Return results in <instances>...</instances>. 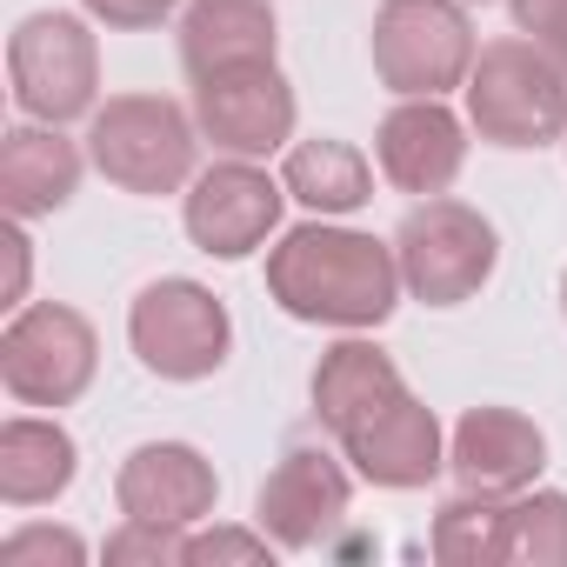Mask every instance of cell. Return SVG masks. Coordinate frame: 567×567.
<instances>
[{
  "instance_id": "obj_22",
  "label": "cell",
  "mask_w": 567,
  "mask_h": 567,
  "mask_svg": "<svg viewBox=\"0 0 567 567\" xmlns=\"http://www.w3.org/2000/svg\"><path fill=\"white\" fill-rule=\"evenodd\" d=\"M507 560L567 567V494L560 487H527L507 501Z\"/></svg>"
},
{
  "instance_id": "obj_24",
  "label": "cell",
  "mask_w": 567,
  "mask_h": 567,
  "mask_svg": "<svg viewBox=\"0 0 567 567\" xmlns=\"http://www.w3.org/2000/svg\"><path fill=\"white\" fill-rule=\"evenodd\" d=\"M0 560L8 567H34V560H61V567H81L87 560V540L68 534V527H21L0 540Z\"/></svg>"
},
{
  "instance_id": "obj_16",
  "label": "cell",
  "mask_w": 567,
  "mask_h": 567,
  "mask_svg": "<svg viewBox=\"0 0 567 567\" xmlns=\"http://www.w3.org/2000/svg\"><path fill=\"white\" fill-rule=\"evenodd\" d=\"M401 394H408V381H401L394 354H381V348L361 341V334L334 341V348L321 354V368H315V421H321L334 441H348L361 421H374V414L394 408Z\"/></svg>"
},
{
  "instance_id": "obj_12",
  "label": "cell",
  "mask_w": 567,
  "mask_h": 567,
  "mask_svg": "<svg viewBox=\"0 0 567 567\" xmlns=\"http://www.w3.org/2000/svg\"><path fill=\"white\" fill-rule=\"evenodd\" d=\"M374 167L388 174V187L434 200L461 181L467 167V121L447 101H401L381 127H374Z\"/></svg>"
},
{
  "instance_id": "obj_29",
  "label": "cell",
  "mask_w": 567,
  "mask_h": 567,
  "mask_svg": "<svg viewBox=\"0 0 567 567\" xmlns=\"http://www.w3.org/2000/svg\"><path fill=\"white\" fill-rule=\"evenodd\" d=\"M560 315H567V274H560Z\"/></svg>"
},
{
  "instance_id": "obj_8",
  "label": "cell",
  "mask_w": 567,
  "mask_h": 567,
  "mask_svg": "<svg viewBox=\"0 0 567 567\" xmlns=\"http://www.w3.org/2000/svg\"><path fill=\"white\" fill-rule=\"evenodd\" d=\"M101 368V341L87 328V315L61 308V301H34L8 321L0 334V388L21 408H74L94 388Z\"/></svg>"
},
{
  "instance_id": "obj_18",
  "label": "cell",
  "mask_w": 567,
  "mask_h": 567,
  "mask_svg": "<svg viewBox=\"0 0 567 567\" xmlns=\"http://www.w3.org/2000/svg\"><path fill=\"white\" fill-rule=\"evenodd\" d=\"M274 8L267 0H194L181 14V68L200 74H227V68H254L274 61Z\"/></svg>"
},
{
  "instance_id": "obj_2",
  "label": "cell",
  "mask_w": 567,
  "mask_h": 567,
  "mask_svg": "<svg viewBox=\"0 0 567 567\" xmlns=\"http://www.w3.org/2000/svg\"><path fill=\"white\" fill-rule=\"evenodd\" d=\"M467 127L507 154L567 141V68L527 34L487 41L467 74Z\"/></svg>"
},
{
  "instance_id": "obj_14",
  "label": "cell",
  "mask_w": 567,
  "mask_h": 567,
  "mask_svg": "<svg viewBox=\"0 0 567 567\" xmlns=\"http://www.w3.org/2000/svg\"><path fill=\"white\" fill-rule=\"evenodd\" d=\"M447 467L474 494H527L547 467V434L514 408H467L447 434Z\"/></svg>"
},
{
  "instance_id": "obj_26",
  "label": "cell",
  "mask_w": 567,
  "mask_h": 567,
  "mask_svg": "<svg viewBox=\"0 0 567 567\" xmlns=\"http://www.w3.org/2000/svg\"><path fill=\"white\" fill-rule=\"evenodd\" d=\"M81 8H87V21L134 34V28H161L174 14V0H81Z\"/></svg>"
},
{
  "instance_id": "obj_15",
  "label": "cell",
  "mask_w": 567,
  "mask_h": 567,
  "mask_svg": "<svg viewBox=\"0 0 567 567\" xmlns=\"http://www.w3.org/2000/svg\"><path fill=\"white\" fill-rule=\"evenodd\" d=\"M341 454L354 461L361 481H374V487H388V494H414V487H427V481L447 467L441 421H434V408L414 401V394H401L394 408H381L374 421H361V427L341 441Z\"/></svg>"
},
{
  "instance_id": "obj_19",
  "label": "cell",
  "mask_w": 567,
  "mask_h": 567,
  "mask_svg": "<svg viewBox=\"0 0 567 567\" xmlns=\"http://www.w3.org/2000/svg\"><path fill=\"white\" fill-rule=\"evenodd\" d=\"M74 474H81V447L61 421L14 414L0 427V501L8 507H48L74 487Z\"/></svg>"
},
{
  "instance_id": "obj_11",
  "label": "cell",
  "mask_w": 567,
  "mask_h": 567,
  "mask_svg": "<svg viewBox=\"0 0 567 567\" xmlns=\"http://www.w3.org/2000/svg\"><path fill=\"white\" fill-rule=\"evenodd\" d=\"M348 501H354V481L328 447H288L254 494V527L274 534L280 554H308L348 520Z\"/></svg>"
},
{
  "instance_id": "obj_17",
  "label": "cell",
  "mask_w": 567,
  "mask_h": 567,
  "mask_svg": "<svg viewBox=\"0 0 567 567\" xmlns=\"http://www.w3.org/2000/svg\"><path fill=\"white\" fill-rule=\"evenodd\" d=\"M74 187H81V147L61 127L34 121V127L0 134V207L14 220H41L68 207Z\"/></svg>"
},
{
  "instance_id": "obj_5",
  "label": "cell",
  "mask_w": 567,
  "mask_h": 567,
  "mask_svg": "<svg viewBox=\"0 0 567 567\" xmlns=\"http://www.w3.org/2000/svg\"><path fill=\"white\" fill-rule=\"evenodd\" d=\"M394 260H401V280L408 295L427 301V308H461L474 301L494 267H501V234L487 214H474L467 200H421L401 227H394Z\"/></svg>"
},
{
  "instance_id": "obj_13",
  "label": "cell",
  "mask_w": 567,
  "mask_h": 567,
  "mask_svg": "<svg viewBox=\"0 0 567 567\" xmlns=\"http://www.w3.org/2000/svg\"><path fill=\"white\" fill-rule=\"evenodd\" d=\"M114 501L127 520H161V527H200L220 501V474L200 447L187 441H147L121 461Z\"/></svg>"
},
{
  "instance_id": "obj_28",
  "label": "cell",
  "mask_w": 567,
  "mask_h": 567,
  "mask_svg": "<svg viewBox=\"0 0 567 567\" xmlns=\"http://www.w3.org/2000/svg\"><path fill=\"white\" fill-rule=\"evenodd\" d=\"M540 48H547V54H554V61H560V68H567V14H560V21H554V34H547V41H540Z\"/></svg>"
},
{
  "instance_id": "obj_7",
  "label": "cell",
  "mask_w": 567,
  "mask_h": 567,
  "mask_svg": "<svg viewBox=\"0 0 567 567\" xmlns=\"http://www.w3.org/2000/svg\"><path fill=\"white\" fill-rule=\"evenodd\" d=\"M127 341H134L147 374H161V381H207V374H220V361L234 348V321H227L214 288L167 274V280H154V288L134 295Z\"/></svg>"
},
{
  "instance_id": "obj_20",
  "label": "cell",
  "mask_w": 567,
  "mask_h": 567,
  "mask_svg": "<svg viewBox=\"0 0 567 567\" xmlns=\"http://www.w3.org/2000/svg\"><path fill=\"white\" fill-rule=\"evenodd\" d=\"M280 181H288V200L315 207V214H354L374 200V167L354 141H295L288 161H280Z\"/></svg>"
},
{
  "instance_id": "obj_27",
  "label": "cell",
  "mask_w": 567,
  "mask_h": 567,
  "mask_svg": "<svg viewBox=\"0 0 567 567\" xmlns=\"http://www.w3.org/2000/svg\"><path fill=\"white\" fill-rule=\"evenodd\" d=\"M507 14H514V28H520L527 41H547L554 21L567 14V0H507Z\"/></svg>"
},
{
  "instance_id": "obj_21",
  "label": "cell",
  "mask_w": 567,
  "mask_h": 567,
  "mask_svg": "<svg viewBox=\"0 0 567 567\" xmlns=\"http://www.w3.org/2000/svg\"><path fill=\"white\" fill-rule=\"evenodd\" d=\"M507 501L501 494H474V487L441 501L434 507V560H447V567H494V560H507Z\"/></svg>"
},
{
  "instance_id": "obj_3",
  "label": "cell",
  "mask_w": 567,
  "mask_h": 567,
  "mask_svg": "<svg viewBox=\"0 0 567 567\" xmlns=\"http://www.w3.org/2000/svg\"><path fill=\"white\" fill-rule=\"evenodd\" d=\"M200 121L167 94H114L87 121V161L121 194H181L194 181Z\"/></svg>"
},
{
  "instance_id": "obj_4",
  "label": "cell",
  "mask_w": 567,
  "mask_h": 567,
  "mask_svg": "<svg viewBox=\"0 0 567 567\" xmlns=\"http://www.w3.org/2000/svg\"><path fill=\"white\" fill-rule=\"evenodd\" d=\"M374 74L401 101H447L474 74V28L461 0H381L374 34H368Z\"/></svg>"
},
{
  "instance_id": "obj_23",
  "label": "cell",
  "mask_w": 567,
  "mask_h": 567,
  "mask_svg": "<svg viewBox=\"0 0 567 567\" xmlns=\"http://www.w3.org/2000/svg\"><path fill=\"white\" fill-rule=\"evenodd\" d=\"M107 567H127V560H154V567H187V527H161V520H127L121 514V534H107Z\"/></svg>"
},
{
  "instance_id": "obj_10",
  "label": "cell",
  "mask_w": 567,
  "mask_h": 567,
  "mask_svg": "<svg viewBox=\"0 0 567 567\" xmlns=\"http://www.w3.org/2000/svg\"><path fill=\"white\" fill-rule=\"evenodd\" d=\"M194 121H200V141H214V154L267 161L295 141V87L274 61L200 74L194 81Z\"/></svg>"
},
{
  "instance_id": "obj_9",
  "label": "cell",
  "mask_w": 567,
  "mask_h": 567,
  "mask_svg": "<svg viewBox=\"0 0 567 567\" xmlns=\"http://www.w3.org/2000/svg\"><path fill=\"white\" fill-rule=\"evenodd\" d=\"M280 207H288V181H274L260 161H214L187 181V200H181V220H187V240L214 260H247L254 247H267V234L280 227Z\"/></svg>"
},
{
  "instance_id": "obj_1",
  "label": "cell",
  "mask_w": 567,
  "mask_h": 567,
  "mask_svg": "<svg viewBox=\"0 0 567 567\" xmlns=\"http://www.w3.org/2000/svg\"><path fill=\"white\" fill-rule=\"evenodd\" d=\"M401 260L394 240H374L361 227H288L267 247V295L280 301V315H295L308 328H381L401 308Z\"/></svg>"
},
{
  "instance_id": "obj_6",
  "label": "cell",
  "mask_w": 567,
  "mask_h": 567,
  "mask_svg": "<svg viewBox=\"0 0 567 567\" xmlns=\"http://www.w3.org/2000/svg\"><path fill=\"white\" fill-rule=\"evenodd\" d=\"M8 81L28 121L68 127L101 101V41L81 14H28L8 41Z\"/></svg>"
},
{
  "instance_id": "obj_25",
  "label": "cell",
  "mask_w": 567,
  "mask_h": 567,
  "mask_svg": "<svg viewBox=\"0 0 567 567\" xmlns=\"http://www.w3.org/2000/svg\"><path fill=\"white\" fill-rule=\"evenodd\" d=\"M207 560H274V534H247V527H214V534H194L187 540V567H207Z\"/></svg>"
}]
</instances>
